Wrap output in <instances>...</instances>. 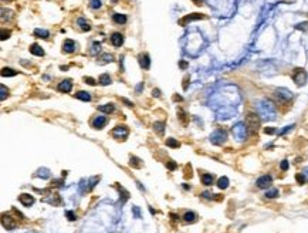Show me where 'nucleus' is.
Listing matches in <instances>:
<instances>
[{"instance_id": "obj_28", "label": "nucleus", "mask_w": 308, "mask_h": 233, "mask_svg": "<svg viewBox=\"0 0 308 233\" xmlns=\"http://www.w3.org/2000/svg\"><path fill=\"white\" fill-rule=\"evenodd\" d=\"M16 74H17V71H14L13 68L4 67L3 70H2V75H3V77H13V75H16Z\"/></svg>"}, {"instance_id": "obj_15", "label": "nucleus", "mask_w": 308, "mask_h": 233, "mask_svg": "<svg viewBox=\"0 0 308 233\" xmlns=\"http://www.w3.org/2000/svg\"><path fill=\"white\" fill-rule=\"evenodd\" d=\"M75 50V43L73 40H65L63 43V51L65 53H73Z\"/></svg>"}, {"instance_id": "obj_25", "label": "nucleus", "mask_w": 308, "mask_h": 233, "mask_svg": "<svg viewBox=\"0 0 308 233\" xmlns=\"http://www.w3.org/2000/svg\"><path fill=\"white\" fill-rule=\"evenodd\" d=\"M217 186H219L220 189H226V188L229 186V178H226V176L219 178V181H217Z\"/></svg>"}, {"instance_id": "obj_18", "label": "nucleus", "mask_w": 308, "mask_h": 233, "mask_svg": "<svg viewBox=\"0 0 308 233\" xmlns=\"http://www.w3.org/2000/svg\"><path fill=\"white\" fill-rule=\"evenodd\" d=\"M30 51H31V54H34V55H44V50L41 49L38 44H31Z\"/></svg>"}, {"instance_id": "obj_35", "label": "nucleus", "mask_w": 308, "mask_h": 233, "mask_svg": "<svg viewBox=\"0 0 308 233\" xmlns=\"http://www.w3.org/2000/svg\"><path fill=\"white\" fill-rule=\"evenodd\" d=\"M295 178H297V182H298L300 185H302L305 181H307V178H305V175H304V173H297Z\"/></svg>"}, {"instance_id": "obj_20", "label": "nucleus", "mask_w": 308, "mask_h": 233, "mask_svg": "<svg viewBox=\"0 0 308 233\" xmlns=\"http://www.w3.org/2000/svg\"><path fill=\"white\" fill-rule=\"evenodd\" d=\"M78 26H80V27H81V30H84V31H88V30H91V26H89V23L88 22H87V20H85V18H83V17H81V18H78Z\"/></svg>"}, {"instance_id": "obj_41", "label": "nucleus", "mask_w": 308, "mask_h": 233, "mask_svg": "<svg viewBox=\"0 0 308 233\" xmlns=\"http://www.w3.org/2000/svg\"><path fill=\"white\" fill-rule=\"evenodd\" d=\"M9 36H10V31H6L3 28V30H2V40H6V39H9Z\"/></svg>"}, {"instance_id": "obj_17", "label": "nucleus", "mask_w": 308, "mask_h": 233, "mask_svg": "<svg viewBox=\"0 0 308 233\" xmlns=\"http://www.w3.org/2000/svg\"><path fill=\"white\" fill-rule=\"evenodd\" d=\"M112 18H114V22L117 23V24H125L126 23V16L121 14V13H115V14L112 16Z\"/></svg>"}, {"instance_id": "obj_39", "label": "nucleus", "mask_w": 308, "mask_h": 233, "mask_svg": "<svg viewBox=\"0 0 308 233\" xmlns=\"http://www.w3.org/2000/svg\"><path fill=\"white\" fill-rule=\"evenodd\" d=\"M280 166H281V169H283V171H287V169H288V161H285V159L281 161Z\"/></svg>"}, {"instance_id": "obj_38", "label": "nucleus", "mask_w": 308, "mask_h": 233, "mask_svg": "<svg viewBox=\"0 0 308 233\" xmlns=\"http://www.w3.org/2000/svg\"><path fill=\"white\" fill-rule=\"evenodd\" d=\"M176 162H173V161H169V162H166V168L169 169V171H173V169H176Z\"/></svg>"}, {"instance_id": "obj_53", "label": "nucleus", "mask_w": 308, "mask_h": 233, "mask_svg": "<svg viewBox=\"0 0 308 233\" xmlns=\"http://www.w3.org/2000/svg\"><path fill=\"white\" fill-rule=\"evenodd\" d=\"M183 188H185V189H190V186H189L188 184H183Z\"/></svg>"}, {"instance_id": "obj_27", "label": "nucleus", "mask_w": 308, "mask_h": 233, "mask_svg": "<svg viewBox=\"0 0 308 233\" xmlns=\"http://www.w3.org/2000/svg\"><path fill=\"white\" fill-rule=\"evenodd\" d=\"M277 196H278V190L275 188H271V189H268L265 192V198H268V199H274Z\"/></svg>"}, {"instance_id": "obj_47", "label": "nucleus", "mask_w": 308, "mask_h": 233, "mask_svg": "<svg viewBox=\"0 0 308 233\" xmlns=\"http://www.w3.org/2000/svg\"><path fill=\"white\" fill-rule=\"evenodd\" d=\"M152 94H154V97H160V91H159V90H154V91H152Z\"/></svg>"}, {"instance_id": "obj_9", "label": "nucleus", "mask_w": 308, "mask_h": 233, "mask_svg": "<svg viewBox=\"0 0 308 233\" xmlns=\"http://www.w3.org/2000/svg\"><path fill=\"white\" fill-rule=\"evenodd\" d=\"M275 97H277L280 101H283V102H287L288 100H291V92L288 91V90H285V88H278L277 91H275Z\"/></svg>"}, {"instance_id": "obj_43", "label": "nucleus", "mask_w": 308, "mask_h": 233, "mask_svg": "<svg viewBox=\"0 0 308 233\" xmlns=\"http://www.w3.org/2000/svg\"><path fill=\"white\" fill-rule=\"evenodd\" d=\"M99 47H101V46H99V43L94 41V44H93V53H94V54H95L97 51H99Z\"/></svg>"}, {"instance_id": "obj_24", "label": "nucleus", "mask_w": 308, "mask_h": 233, "mask_svg": "<svg viewBox=\"0 0 308 233\" xmlns=\"http://www.w3.org/2000/svg\"><path fill=\"white\" fill-rule=\"evenodd\" d=\"M98 110L101 111V112H105V114H109L114 111V105L112 104H104V105H99Z\"/></svg>"}, {"instance_id": "obj_1", "label": "nucleus", "mask_w": 308, "mask_h": 233, "mask_svg": "<svg viewBox=\"0 0 308 233\" xmlns=\"http://www.w3.org/2000/svg\"><path fill=\"white\" fill-rule=\"evenodd\" d=\"M260 108V115L263 118H267V120H274L275 118V110L273 107V104L270 102H261V105H259Z\"/></svg>"}, {"instance_id": "obj_51", "label": "nucleus", "mask_w": 308, "mask_h": 233, "mask_svg": "<svg viewBox=\"0 0 308 233\" xmlns=\"http://www.w3.org/2000/svg\"><path fill=\"white\" fill-rule=\"evenodd\" d=\"M186 65H188V63H185V61L180 63V67H182V68H186Z\"/></svg>"}, {"instance_id": "obj_13", "label": "nucleus", "mask_w": 308, "mask_h": 233, "mask_svg": "<svg viewBox=\"0 0 308 233\" xmlns=\"http://www.w3.org/2000/svg\"><path fill=\"white\" fill-rule=\"evenodd\" d=\"M71 88H73V83H71V80H64V81H61V83L58 84V91H61V92H70Z\"/></svg>"}, {"instance_id": "obj_23", "label": "nucleus", "mask_w": 308, "mask_h": 233, "mask_svg": "<svg viewBox=\"0 0 308 233\" xmlns=\"http://www.w3.org/2000/svg\"><path fill=\"white\" fill-rule=\"evenodd\" d=\"M202 182H203V185H206V186L212 185L213 184V175L212 173H203L202 175Z\"/></svg>"}, {"instance_id": "obj_37", "label": "nucleus", "mask_w": 308, "mask_h": 233, "mask_svg": "<svg viewBox=\"0 0 308 233\" xmlns=\"http://www.w3.org/2000/svg\"><path fill=\"white\" fill-rule=\"evenodd\" d=\"M132 212H134V216H135L136 219L141 218V210H139L138 206H134V208H132Z\"/></svg>"}, {"instance_id": "obj_34", "label": "nucleus", "mask_w": 308, "mask_h": 233, "mask_svg": "<svg viewBox=\"0 0 308 233\" xmlns=\"http://www.w3.org/2000/svg\"><path fill=\"white\" fill-rule=\"evenodd\" d=\"M0 91H2V95H0V100L3 101V100L7 97V94H9V91H7V90H6V87H4V85H0Z\"/></svg>"}, {"instance_id": "obj_48", "label": "nucleus", "mask_w": 308, "mask_h": 233, "mask_svg": "<svg viewBox=\"0 0 308 233\" xmlns=\"http://www.w3.org/2000/svg\"><path fill=\"white\" fill-rule=\"evenodd\" d=\"M122 102H125V104L126 105H128V107H132V102H131V101H128V100H126V98H122Z\"/></svg>"}, {"instance_id": "obj_52", "label": "nucleus", "mask_w": 308, "mask_h": 233, "mask_svg": "<svg viewBox=\"0 0 308 233\" xmlns=\"http://www.w3.org/2000/svg\"><path fill=\"white\" fill-rule=\"evenodd\" d=\"M170 218H173V220H176V219H179V216H176V215H173V213H172V215H170Z\"/></svg>"}, {"instance_id": "obj_6", "label": "nucleus", "mask_w": 308, "mask_h": 233, "mask_svg": "<svg viewBox=\"0 0 308 233\" xmlns=\"http://www.w3.org/2000/svg\"><path fill=\"white\" fill-rule=\"evenodd\" d=\"M293 80L295 81L298 85H302V84L305 83V80H307V73H305L302 68H297V70H294V73H293Z\"/></svg>"}, {"instance_id": "obj_21", "label": "nucleus", "mask_w": 308, "mask_h": 233, "mask_svg": "<svg viewBox=\"0 0 308 233\" xmlns=\"http://www.w3.org/2000/svg\"><path fill=\"white\" fill-rule=\"evenodd\" d=\"M75 97H77L78 100H81V101H89V100H91V95H89V92H87V91H78L77 94H75Z\"/></svg>"}, {"instance_id": "obj_30", "label": "nucleus", "mask_w": 308, "mask_h": 233, "mask_svg": "<svg viewBox=\"0 0 308 233\" xmlns=\"http://www.w3.org/2000/svg\"><path fill=\"white\" fill-rule=\"evenodd\" d=\"M99 83H101L102 85H108V84H111V77L108 75V74H102V75L99 77Z\"/></svg>"}, {"instance_id": "obj_14", "label": "nucleus", "mask_w": 308, "mask_h": 233, "mask_svg": "<svg viewBox=\"0 0 308 233\" xmlns=\"http://www.w3.org/2000/svg\"><path fill=\"white\" fill-rule=\"evenodd\" d=\"M111 43L114 44L115 47H121L124 43V36L121 33H114L111 36Z\"/></svg>"}, {"instance_id": "obj_10", "label": "nucleus", "mask_w": 308, "mask_h": 233, "mask_svg": "<svg viewBox=\"0 0 308 233\" xmlns=\"http://www.w3.org/2000/svg\"><path fill=\"white\" fill-rule=\"evenodd\" d=\"M105 124H107V118L102 116V115H98V116H95V118L93 120V128L101 129V128H104L105 127Z\"/></svg>"}, {"instance_id": "obj_22", "label": "nucleus", "mask_w": 308, "mask_h": 233, "mask_svg": "<svg viewBox=\"0 0 308 233\" xmlns=\"http://www.w3.org/2000/svg\"><path fill=\"white\" fill-rule=\"evenodd\" d=\"M34 34L37 37H40V39H48L50 37V33L47 30H44V28H36V30H34Z\"/></svg>"}, {"instance_id": "obj_45", "label": "nucleus", "mask_w": 308, "mask_h": 233, "mask_svg": "<svg viewBox=\"0 0 308 233\" xmlns=\"http://www.w3.org/2000/svg\"><path fill=\"white\" fill-rule=\"evenodd\" d=\"M67 218L70 219V220H75V215L73 212H67Z\"/></svg>"}, {"instance_id": "obj_50", "label": "nucleus", "mask_w": 308, "mask_h": 233, "mask_svg": "<svg viewBox=\"0 0 308 233\" xmlns=\"http://www.w3.org/2000/svg\"><path fill=\"white\" fill-rule=\"evenodd\" d=\"M173 100H175V101H182V97H179V95H175V97H173Z\"/></svg>"}, {"instance_id": "obj_54", "label": "nucleus", "mask_w": 308, "mask_h": 233, "mask_svg": "<svg viewBox=\"0 0 308 233\" xmlns=\"http://www.w3.org/2000/svg\"><path fill=\"white\" fill-rule=\"evenodd\" d=\"M302 173H304V175H307V179H308V168H307V169H305V171H304V172H302Z\"/></svg>"}, {"instance_id": "obj_31", "label": "nucleus", "mask_w": 308, "mask_h": 233, "mask_svg": "<svg viewBox=\"0 0 308 233\" xmlns=\"http://www.w3.org/2000/svg\"><path fill=\"white\" fill-rule=\"evenodd\" d=\"M154 128H155V131H156L158 134H164V128H165V124H164V122H155Z\"/></svg>"}, {"instance_id": "obj_5", "label": "nucleus", "mask_w": 308, "mask_h": 233, "mask_svg": "<svg viewBox=\"0 0 308 233\" xmlns=\"http://www.w3.org/2000/svg\"><path fill=\"white\" fill-rule=\"evenodd\" d=\"M128 134H129V131H128V128L124 125H118L114 128V131H112V137H114L115 139H125L126 137H128Z\"/></svg>"}, {"instance_id": "obj_42", "label": "nucleus", "mask_w": 308, "mask_h": 233, "mask_svg": "<svg viewBox=\"0 0 308 233\" xmlns=\"http://www.w3.org/2000/svg\"><path fill=\"white\" fill-rule=\"evenodd\" d=\"M84 80H85V83L89 84V85H94V84H95V80H94V78H91V77H85Z\"/></svg>"}, {"instance_id": "obj_33", "label": "nucleus", "mask_w": 308, "mask_h": 233, "mask_svg": "<svg viewBox=\"0 0 308 233\" xmlns=\"http://www.w3.org/2000/svg\"><path fill=\"white\" fill-rule=\"evenodd\" d=\"M89 7L91 9H99L101 7V0H89Z\"/></svg>"}, {"instance_id": "obj_49", "label": "nucleus", "mask_w": 308, "mask_h": 233, "mask_svg": "<svg viewBox=\"0 0 308 233\" xmlns=\"http://www.w3.org/2000/svg\"><path fill=\"white\" fill-rule=\"evenodd\" d=\"M142 87H144V83H141V84H139V85H138V87H136V92H138V94H139V92H141V90H142Z\"/></svg>"}, {"instance_id": "obj_4", "label": "nucleus", "mask_w": 308, "mask_h": 233, "mask_svg": "<svg viewBox=\"0 0 308 233\" xmlns=\"http://www.w3.org/2000/svg\"><path fill=\"white\" fill-rule=\"evenodd\" d=\"M227 139V134H226L225 129H216L212 135H210V141L216 145H220Z\"/></svg>"}, {"instance_id": "obj_8", "label": "nucleus", "mask_w": 308, "mask_h": 233, "mask_svg": "<svg viewBox=\"0 0 308 233\" xmlns=\"http://www.w3.org/2000/svg\"><path fill=\"white\" fill-rule=\"evenodd\" d=\"M2 225H3V227L4 229H7V230H13V229H16V226H17L16 220L9 215L2 216Z\"/></svg>"}, {"instance_id": "obj_44", "label": "nucleus", "mask_w": 308, "mask_h": 233, "mask_svg": "<svg viewBox=\"0 0 308 233\" xmlns=\"http://www.w3.org/2000/svg\"><path fill=\"white\" fill-rule=\"evenodd\" d=\"M293 128H294V125H288V127H285V129H283V131L280 132V135H284V134H285V132H288L290 129H293Z\"/></svg>"}, {"instance_id": "obj_12", "label": "nucleus", "mask_w": 308, "mask_h": 233, "mask_svg": "<svg viewBox=\"0 0 308 233\" xmlns=\"http://www.w3.org/2000/svg\"><path fill=\"white\" fill-rule=\"evenodd\" d=\"M139 65H141L144 70H148L151 67V60H149L148 54H141L139 55Z\"/></svg>"}, {"instance_id": "obj_2", "label": "nucleus", "mask_w": 308, "mask_h": 233, "mask_svg": "<svg viewBox=\"0 0 308 233\" xmlns=\"http://www.w3.org/2000/svg\"><path fill=\"white\" fill-rule=\"evenodd\" d=\"M233 135L234 138L239 139V141H244L247 137V127L243 122H239L233 127Z\"/></svg>"}, {"instance_id": "obj_36", "label": "nucleus", "mask_w": 308, "mask_h": 233, "mask_svg": "<svg viewBox=\"0 0 308 233\" xmlns=\"http://www.w3.org/2000/svg\"><path fill=\"white\" fill-rule=\"evenodd\" d=\"M101 60H102L104 63H108V61H112V60H114V57H112L111 54H104V55L101 57Z\"/></svg>"}, {"instance_id": "obj_26", "label": "nucleus", "mask_w": 308, "mask_h": 233, "mask_svg": "<svg viewBox=\"0 0 308 233\" xmlns=\"http://www.w3.org/2000/svg\"><path fill=\"white\" fill-rule=\"evenodd\" d=\"M183 219H185L188 223H192V222L196 220V213H194V212H186L185 216H183Z\"/></svg>"}, {"instance_id": "obj_29", "label": "nucleus", "mask_w": 308, "mask_h": 233, "mask_svg": "<svg viewBox=\"0 0 308 233\" xmlns=\"http://www.w3.org/2000/svg\"><path fill=\"white\" fill-rule=\"evenodd\" d=\"M142 161L139 159V158H136V157H131V159H129V165L131 166H134V168H141L142 166Z\"/></svg>"}, {"instance_id": "obj_46", "label": "nucleus", "mask_w": 308, "mask_h": 233, "mask_svg": "<svg viewBox=\"0 0 308 233\" xmlns=\"http://www.w3.org/2000/svg\"><path fill=\"white\" fill-rule=\"evenodd\" d=\"M213 196H216V195H210L209 192H203V198H206V199H212Z\"/></svg>"}, {"instance_id": "obj_40", "label": "nucleus", "mask_w": 308, "mask_h": 233, "mask_svg": "<svg viewBox=\"0 0 308 233\" xmlns=\"http://www.w3.org/2000/svg\"><path fill=\"white\" fill-rule=\"evenodd\" d=\"M264 132H265V134H268V135H273V134H275L277 131H275V128H271V127H268V128L264 129Z\"/></svg>"}, {"instance_id": "obj_32", "label": "nucleus", "mask_w": 308, "mask_h": 233, "mask_svg": "<svg viewBox=\"0 0 308 233\" xmlns=\"http://www.w3.org/2000/svg\"><path fill=\"white\" fill-rule=\"evenodd\" d=\"M166 145H168V147H170V148H178L179 147V142L176 141V139H173V138H168L166 139Z\"/></svg>"}, {"instance_id": "obj_11", "label": "nucleus", "mask_w": 308, "mask_h": 233, "mask_svg": "<svg viewBox=\"0 0 308 233\" xmlns=\"http://www.w3.org/2000/svg\"><path fill=\"white\" fill-rule=\"evenodd\" d=\"M19 200L24 206H31L34 203V198L31 196V195H28V193H22V195L19 196Z\"/></svg>"}, {"instance_id": "obj_19", "label": "nucleus", "mask_w": 308, "mask_h": 233, "mask_svg": "<svg viewBox=\"0 0 308 233\" xmlns=\"http://www.w3.org/2000/svg\"><path fill=\"white\" fill-rule=\"evenodd\" d=\"M36 176H37V178H43V179H48L50 178V171L47 168H41L37 171Z\"/></svg>"}, {"instance_id": "obj_3", "label": "nucleus", "mask_w": 308, "mask_h": 233, "mask_svg": "<svg viewBox=\"0 0 308 233\" xmlns=\"http://www.w3.org/2000/svg\"><path fill=\"white\" fill-rule=\"evenodd\" d=\"M246 122H247V128H250L251 131H256L260 127V116L254 112H250L246 116Z\"/></svg>"}, {"instance_id": "obj_16", "label": "nucleus", "mask_w": 308, "mask_h": 233, "mask_svg": "<svg viewBox=\"0 0 308 233\" xmlns=\"http://www.w3.org/2000/svg\"><path fill=\"white\" fill-rule=\"evenodd\" d=\"M199 18H203V16L197 14V13H193V14H190V16H186V17H183L179 23H180V24H186L188 22H192V20H199Z\"/></svg>"}, {"instance_id": "obj_7", "label": "nucleus", "mask_w": 308, "mask_h": 233, "mask_svg": "<svg viewBox=\"0 0 308 233\" xmlns=\"http://www.w3.org/2000/svg\"><path fill=\"white\" fill-rule=\"evenodd\" d=\"M271 184H273V178H271L270 175H263V176H260L256 182V185L260 188V189H267V188L271 186Z\"/></svg>"}]
</instances>
